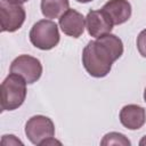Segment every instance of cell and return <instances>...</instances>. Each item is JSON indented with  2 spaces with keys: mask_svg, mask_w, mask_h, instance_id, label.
Listing matches in <instances>:
<instances>
[{
  "mask_svg": "<svg viewBox=\"0 0 146 146\" xmlns=\"http://www.w3.org/2000/svg\"><path fill=\"white\" fill-rule=\"evenodd\" d=\"M123 54L122 40L115 34L107 33L89 41L82 51V64L89 75L94 78L106 76L112 64Z\"/></svg>",
  "mask_w": 146,
  "mask_h": 146,
  "instance_id": "6da1fadb",
  "label": "cell"
},
{
  "mask_svg": "<svg viewBox=\"0 0 146 146\" xmlns=\"http://www.w3.org/2000/svg\"><path fill=\"white\" fill-rule=\"evenodd\" d=\"M26 98V81L18 74L10 73L0 87L1 111H14L22 106Z\"/></svg>",
  "mask_w": 146,
  "mask_h": 146,
  "instance_id": "7a4b0ae2",
  "label": "cell"
},
{
  "mask_svg": "<svg viewBox=\"0 0 146 146\" xmlns=\"http://www.w3.org/2000/svg\"><path fill=\"white\" fill-rule=\"evenodd\" d=\"M31 43L41 50L55 48L60 39L57 24L51 19H41L33 24L30 31Z\"/></svg>",
  "mask_w": 146,
  "mask_h": 146,
  "instance_id": "3957f363",
  "label": "cell"
},
{
  "mask_svg": "<svg viewBox=\"0 0 146 146\" xmlns=\"http://www.w3.org/2000/svg\"><path fill=\"white\" fill-rule=\"evenodd\" d=\"M26 13L21 3L9 0L0 1V25L1 32H15L25 22Z\"/></svg>",
  "mask_w": 146,
  "mask_h": 146,
  "instance_id": "277c9868",
  "label": "cell"
},
{
  "mask_svg": "<svg viewBox=\"0 0 146 146\" xmlns=\"http://www.w3.org/2000/svg\"><path fill=\"white\" fill-rule=\"evenodd\" d=\"M25 135L34 145H41L42 141L54 137L55 124L51 119L44 115H34L25 124Z\"/></svg>",
  "mask_w": 146,
  "mask_h": 146,
  "instance_id": "5b68a950",
  "label": "cell"
},
{
  "mask_svg": "<svg viewBox=\"0 0 146 146\" xmlns=\"http://www.w3.org/2000/svg\"><path fill=\"white\" fill-rule=\"evenodd\" d=\"M10 73L21 75L27 84L36 82L42 74L40 60L30 55H19L10 64Z\"/></svg>",
  "mask_w": 146,
  "mask_h": 146,
  "instance_id": "8992f818",
  "label": "cell"
},
{
  "mask_svg": "<svg viewBox=\"0 0 146 146\" xmlns=\"http://www.w3.org/2000/svg\"><path fill=\"white\" fill-rule=\"evenodd\" d=\"M58 24L64 34L72 38H79L84 31L86 17L75 9H67L59 17Z\"/></svg>",
  "mask_w": 146,
  "mask_h": 146,
  "instance_id": "52a82bcc",
  "label": "cell"
},
{
  "mask_svg": "<svg viewBox=\"0 0 146 146\" xmlns=\"http://www.w3.org/2000/svg\"><path fill=\"white\" fill-rule=\"evenodd\" d=\"M113 23L110 21L107 15L100 10H90L86 16V27L89 35L94 38H99L107 33H111L113 29Z\"/></svg>",
  "mask_w": 146,
  "mask_h": 146,
  "instance_id": "ba28073f",
  "label": "cell"
},
{
  "mask_svg": "<svg viewBox=\"0 0 146 146\" xmlns=\"http://www.w3.org/2000/svg\"><path fill=\"white\" fill-rule=\"evenodd\" d=\"M120 122L129 130H138L146 122V111L140 105H125L120 111Z\"/></svg>",
  "mask_w": 146,
  "mask_h": 146,
  "instance_id": "9c48e42d",
  "label": "cell"
},
{
  "mask_svg": "<svg viewBox=\"0 0 146 146\" xmlns=\"http://www.w3.org/2000/svg\"><path fill=\"white\" fill-rule=\"evenodd\" d=\"M102 10L107 15L113 25L125 23L131 16V5L128 0H108Z\"/></svg>",
  "mask_w": 146,
  "mask_h": 146,
  "instance_id": "30bf717a",
  "label": "cell"
},
{
  "mask_svg": "<svg viewBox=\"0 0 146 146\" xmlns=\"http://www.w3.org/2000/svg\"><path fill=\"white\" fill-rule=\"evenodd\" d=\"M41 13L46 18H59L70 9L68 0H41Z\"/></svg>",
  "mask_w": 146,
  "mask_h": 146,
  "instance_id": "8fae6325",
  "label": "cell"
},
{
  "mask_svg": "<svg viewBox=\"0 0 146 146\" xmlns=\"http://www.w3.org/2000/svg\"><path fill=\"white\" fill-rule=\"evenodd\" d=\"M131 143L130 140L123 135V133H120V132H108L106 133L102 141H100V145L105 146V145H122V146H129Z\"/></svg>",
  "mask_w": 146,
  "mask_h": 146,
  "instance_id": "7c38bea8",
  "label": "cell"
},
{
  "mask_svg": "<svg viewBox=\"0 0 146 146\" xmlns=\"http://www.w3.org/2000/svg\"><path fill=\"white\" fill-rule=\"evenodd\" d=\"M137 49L139 54L146 58V29L143 30L137 36Z\"/></svg>",
  "mask_w": 146,
  "mask_h": 146,
  "instance_id": "4fadbf2b",
  "label": "cell"
},
{
  "mask_svg": "<svg viewBox=\"0 0 146 146\" xmlns=\"http://www.w3.org/2000/svg\"><path fill=\"white\" fill-rule=\"evenodd\" d=\"M1 144L2 145H23V143L17 139L14 135H5L2 136V139H1Z\"/></svg>",
  "mask_w": 146,
  "mask_h": 146,
  "instance_id": "5bb4252c",
  "label": "cell"
},
{
  "mask_svg": "<svg viewBox=\"0 0 146 146\" xmlns=\"http://www.w3.org/2000/svg\"><path fill=\"white\" fill-rule=\"evenodd\" d=\"M55 144L60 145V141L54 139V137H51V138H49V139H47V140H44V141L41 143V145H55Z\"/></svg>",
  "mask_w": 146,
  "mask_h": 146,
  "instance_id": "9a60e30c",
  "label": "cell"
},
{
  "mask_svg": "<svg viewBox=\"0 0 146 146\" xmlns=\"http://www.w3.org/2000/svg\"><path fill=\"white\" fill-rule=\"evenodd\" d=\"M139 145L140 146H146V135L140 139V141H139Z\"/></svg>",
  "mask_w": 146,
  "mask_h": 146,
  "instance_id": "2e32d148",
  "label": "cell"
},
{
  "mask_svg": "<svg viewBox=\"0 0 146 146\" xmlns=\"http://www.w3.org/2000/svg\"><path fill=\"white\" fill-rule=\"evenodd\" d=\"M9 1H11V2H16V3H24V2H26V1H29V0H9Z\"/></svg>",
  "mask_w": 146,
  "mask_h": 146,
  "instance_id": "e0dca14e",
  "label": "cell"
},
{
  "mask_svg": "<svg viewBox=\"0 0 146 146\" xmlns=\"http://www.w3.org/2000/svg\"><path fill=\"white\" fill-rule=\"evenodd\" d=\"M75 1L81 2V3H87V2H90V1H92V0H75Z\"/></svg>",
  "mask_w": 146,
  "mask_h": 146,
  "instance_id": "ac0fdd59",
  "label": "cell"
},
{
  "mask_svg": "<svg viewBox=\"0 0 146 146\" xmlns=\"http://www.w3.org/2000/svg\"><path fill=\"white\" fill-rule=\"evenodd\" d=\"M144 100H145V103H146V88H145V90H144Z\"/></svg>",
  "mask_w": 146,
  "mask_h": 146,
  "instance_id": "d6986e66",
  "label": "cell"
}]
</instances>
